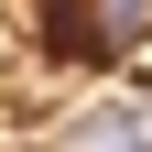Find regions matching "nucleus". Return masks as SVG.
Instances as JSON below:
<instances>
[{
    "mask_svg": "<svg viewBox=\"0 0 152 152\" xmlns=\"http://www.w3.org/2000/svg\"><path fill=\"white\" fill-rule=\"evenodd\" d=\"M44 44L54 54H141L152 0H44Z\"/></svg>",
    "mask_w": 152,
    "mask_h": 152,
    "instance_id": "f257e3e1",
    "label": "nucleus"
},
{
    "mask_svg": "<svg viewBox=\"0 0 152 152\" xmlns=\"http://www.w3.org/2000/svg\"><path fill=\"white\" fill-rule=\"evenodd\" d=\"M65 152H141V109H87L65 130Z\"/></svg>",
    "mask_w": 152,
    "mask_h": 152,
    "instance_id": "f03ea898",
    "label": "nucleus"
}]
</instances>
